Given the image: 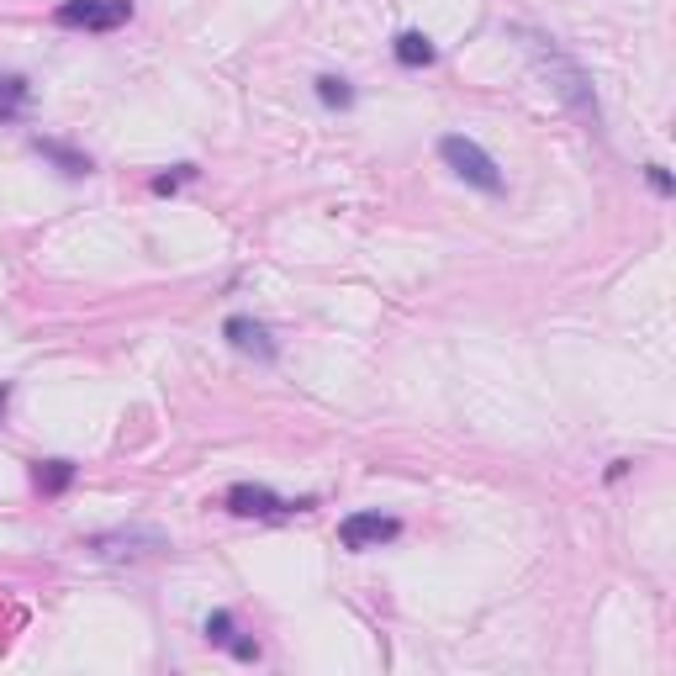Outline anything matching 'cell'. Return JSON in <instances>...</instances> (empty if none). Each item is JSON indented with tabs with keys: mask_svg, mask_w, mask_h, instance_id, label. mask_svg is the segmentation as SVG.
<instances>
[{
	"mask_svg": "<svg viewBox=\"0 0 676 676\" xmlns=\"http://www.w3.org/2000/svg\"><path fill=\"white\" fill-rule=\"evenodd\" d=\"M32 148H37V154H43L48 164H59V175H69V180L96 175L90 154H80V148H69V143H59V138H43V133H37V138H32Z\"/></svg>",
	"mask_w": 676,
	"mask_h": 676,
	"instance_id": "ba28073f",
	"label": "cell"
},
{
	"mask_svg": "<svg viewBox=\"0 0 676 676\" xmlns=\"http://www.w3.org/2000/svg\"><path fill=\"white\" fill-rule=\"evenodd\" d=\"M133 0H59L53 6V22L69 32H117L133 22Z\"/></svg>",
	"mask_w": 676,
	"mask_h": 676,
	"instance_id": "277c9868",
	"label": "cell"
},
{
	"mask_svg": "<svg viewBox=\"0 0 676 676\" xmlns=\"http://www.w3.org/2000/svg\"><path fill=\"white\" fill-rule=\"evenodd\" d=\"M645 180H650V191H655V196H671V191H676V180H671V169H666V164H645Z\"/></svg>",
	"mask_w": 676,
	"mask_h": 676,
	"instance_id": "2e32d148",
	"label": "cell"
},
{
	"mask_svg": "<svg viewBox=\"0 0 676 676\" xmlns=\"http://www.w3.org/2000/svg\"><path fill=\"white\" fill-rule=\"evenodd\" d=\"M85 550L96 560H148V555H164L169 539L159 529H111V534L85 539Z\"/></svg>",
	"mask_w": 676,
	"mask_h": 676,
	"instance_id": "8992f818",
	"label": "cell"
},
{
	"mask_svg": "<svg viewBox=\"0 0 676 676\" xmlns=\"http://www.w3.org/2000/svg\"><path fill=\"white\" fill-rule=\"evenodd\" d=\"M228 655H233V661H243V666H249V661H259L265 650H259V640H249V634H233V640H228Z\"/></svg>",
	"mask_w": 676,
	"mask_h": 676,
	"instance_id": "9a60e30c",
	"label": "cell"
},
{
	"mask_svg": "<svg viewBox=\"0 0 676 676\" xmlns=\"http://www.w3.org/2000/svg\"><path fill=\"white\" fill-rule=\"evenodd\" d=\"M391 59H397L402 69H428L439 59V48H434V37H428V32L407 27V32H397V43H391Z\"/></svg>",
	"mask_w": 676,
	"mask_h": 676,
	"instance_id": "9c48e42d",
	"label": "cell"
},
{
	"mask_svg": "<svg viewBox=\"0 0 676 676\" xmlns=\"http://www.w3.org/2000/svg\"><path fill=\"white\" fill-rule=\"evenodd\" d=\"M196 175H201L196 164H175L169 175H154V180H148V191H154V196H175L180 185H185V180H196Z\"/></svg>",
	"mask_w": 676,
	"mask_h": 676,
	"instance_id": "5bb4252c",
	"label": "cell"
},
{
	"mask_svg": "<svg viewBox=\"0 0 676 676\" xmlns=\"http://www.w3.org/2000/svg\"><path fill=\"white\" fill-rule=\"evenodd\" d=\"M439 159L455 169V175L465 180V185H476L481 196H502L507 191V180H502V164L486 154V148L476 143V138H465V133H444L439 138Z\"/></svg>",
	"mask_w": 676,
	"mask_h": 676,
	"instance_id": "7a4b0ae2",
	"label": "cell"
},
{
	"mask_svg": "<svg viewBox=\"0 0 676 676\" xmlns=\"http://www.w3.org/2000/svg\"><path fill=\"white\" fill-rule=\"evenodd\" d=\"M74 476H80V465H74V460H32V486L43 497H64L74 486Z\"/></svg>",
	"mask_w": 676,
	"mask_h": 676,
	"instance_id": "8fae6325",
	"label": "cell"
},
{
	"mask_svg": "<svg viewBox=\"0 0 676 676\" xmlns=\"http://www.w3.org/2000/svg\"><path fill=\"white\" fill-rule=\"evenodd\" d=\"M201 634H206V645L228 650V640L238 634V618H233L228 608H212V613H206V624H201Z\"/></svg>",
	"mask_w": 676,
	"mask_h": 676,
	"instance_id": "4fadbf2b",
	"label": "cell"
},
{
	"mask_svg": "<svg viewBox=\"0 0 676 676\" xmlns=\"http://www.w3.org/2000/svg\"><path fill=\"white\" fill-rule=\"evenodd\" d=\"M222 338H228V344L238 349V354H254L259 365H275V333L259 323V317H243V312H233L228 323H222Z\"/></svg>",
	"mask_w": 676,
	"mask_h": 676,
	"instance_id": "52a82bcc",
	"label": "cell"
},
{
	"mask_svg": "<svg viewBox=\"0 0 676 676\" xmlns=\"http://www.w3.org/2000/svg\"><path fill=\"white\" fill-rule=\"evenodd\" d=\"M6 407H11V381H0V423H6Z\"/></svg>",
	"mask_w": 676,
	"mask_h": 676,
	"instance_id": "e0dca14e",
	"label": "cell"
},
{
	"mask_svg": "<svg viewBox=\"0 0 676 676\" xmlns=\"http://www.w3.org/2000/svg\"><path fill=\"white\" fill-rule=\"evenodd\" d=\"M312 90H317V101H323L328 111H349L354 101H360V96H354V85L344 80V74H317V80H312Z\"/></svg>",
	"mask_w": 676,
	"mask_h": 676,
	"instance_id": "7c38bea8",
	"label": "cell"
},
{
	"mask_svg": "<svg viewBox=\"0 0 676 676\" xmlns=\"http://www.w3.org/2000/svg\"><path fill=\"white\" fill-rule=\"evenodd\" d=\"M397 539H402V518L381 513V507H360V513H349L338 523V544H344L349 555H370V550L397 544Z\"/></svg>",
	"mask_w": 676,
	"mask_h": 676,
	"instance_id": "5b68a950",
	"label": "cell"
},
{
	"mask_svg": "<svg viewBox=\"0 0 676 676\" xmlns=\"http://www.w3.org/2000/svg\"><path fill=\"white\" fill-rule=\"evenodd\" d=\"M27 106H32V80L27 74H0V127H11V122H22L27 117Z\"/></svg>",
	"mask_w": 676,
	"mask_h": 676,
	"instance_id": "30bf717a",
	"label": "cell"
},
{
	"mask_svg": "<svg viewBox=\"0 0 676 676\" xmlns=\"http://www.w3.org/2000/svg\"><path fill=\"white\" fill-rule=\"evenodd\" d=\"M523 37H529V48H534V59H539V69H544V80H550V90L576 111L581 122L592 127V133H603V111H597V96H592L587 69H581L571 53H560L555 37H539V32H523Z\"/></svg>",
	"mask_w": 676,
	"mask_h": 676,
	"instance_id": "6da1fadb",
	"label": "cell"
},
{
	"mask_svg": "<svg viewBox=\"0 0 676 676\" xmlns=\"http://www.w3.org/2000/svg\"><path fill=\"white\" fill-rule=\"evenodd\" d=\"M222 507H228L233 518H291V513L317 507V497H280V492H270V486H259V481H238V486H228Z\"/></svg>",
	"mask_w": 676,
	"mask_h": 676,
	"instance_id": "3957f363",
	"label": "cell"
}]
</instances>
